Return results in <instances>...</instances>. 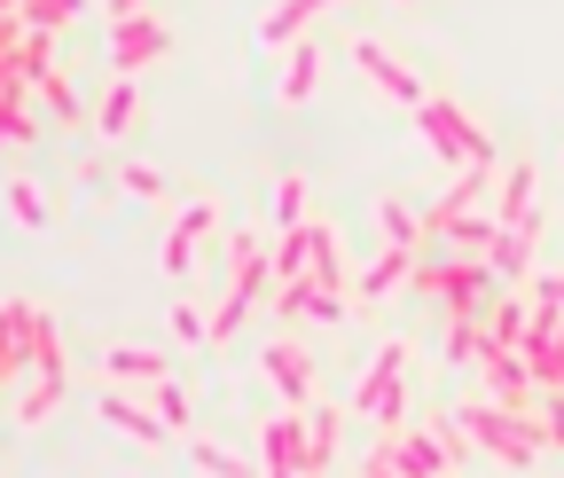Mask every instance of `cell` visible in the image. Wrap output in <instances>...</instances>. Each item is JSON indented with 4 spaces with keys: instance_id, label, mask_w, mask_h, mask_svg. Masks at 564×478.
I'll return each mask as SVG.
<instances>
[{
    "instance_id": "cell-1",
    "label": "cell",
    "mask_w": 564,
    "mask_h": 478,
    "mask_svg": "<svg viewBox=\"0 0 564 478\" xmlns=\"http://www.w3.org/2000/svg\"><path fill=\"white\" fill-rule=\"evenodd\" d=\"M228 267H236V275H228V298L204 314V337H220V346L243 329V314L274 291V267H267V243H259V236H228Z\"/></svg>"
},
{
    "instance_id": "cell-2",
    "label": "cell",
    "mask_w": 564,
    "mask_h": 478,
    "mask_svg": "<svg viewBox=\"0 0 564 478\" xmlns=\"http://www.w3.org/2000/svg\"><path fill=\"white\" fill-rule=\"evenodd\" d=\"M415 133H423L432 157H447L455 173H463V165H502V157H494V142H486V126H478L470 110H455L447 95H423V102H415Z\"/></svg>"
},
{
    "instance_id": "cell-3",
    "label": "cell",
    "mask_w": 564,
    "mask_h": 478,
    "mask_svg": "<svg viewBox=\"0 0 564 478\" xmlns=\"http://www.w3.org/2000/svg\"><path fill=\"white\" fill-rule=\"evenodd\" d=\"M408 283L423 291V298H440L455 322H478L486 314V298H494V275H486V259H415L408 267Z\"/></svg>"
},
{
    "instance_id": "cell-4",
    "label": "cell",
    "mask_w": 564,
    "mask_h": 478,
    "mask_svg": "<svg viewBox=\"0 0 564 478\" xmlns=\"http://www.w3.org/2000/svg\"><path fill=\"white\" fill-rule=\"evenodd\" d=\"M455 424H463V439H478L494 463H510V470H525V463L541 455L533 416H510V408H494V400H463V408H455Z\"/></svg>"
},
{
    "instance_id": "cell-5",
    "label": "cell",
    "mask_w": 564,
    "mask_h": 478,
    "mask_svg": "<svg viewBox=\"0 0 564 478\" xmlns=\"http://www.w3.org/2000/svg\"><path fill=\"white\" fill-rule=\"evenodd\" d=\"M400 369H408V346L392 337V346H377V361L361 369V384H352V416H377L384 432L408 424V392H400Z\"/></svg>"
},
{
    "instance_id": "cell-6",
    "label": "cell",
    "mask_w": 564,
    "mask_h": 478,
    "mask_svg": "<svg viewBox=\"0 0 564 478\" xmlns=\"http://www.w3.org/2000/svg\"><path fill=\"white\" fill-rule=\"evenodd\" d=\"M478 377H486V400L510 408V416H533V377L510 346H478Z\"/></svg>"
},
{
    "instance_id": "cell-7",
    "label": "cell",
    "mask_w": 564,
    "mask_h": 478,
    "mask_svg": "<svg viewBox=\"0 0 564 478\" xmlns=\"http://www.w3.org/2000/svg\"><path fill=\"white\" fill-rule=\"evenodd\" d=\"M165 47H173V32H165V17H150V9L126 17V24H110V63H118V79H133L141 63H158Z\"/></svg>"
},
{
    "instance_id": "cell-8",
    "label": "cell",
    "mask_w": 564,
    "mask_h": 478,
    "mask_svg": "<svg viewBox=\"0 0 564 478\" xmlns=\"http://www.w3.org/2000/svg\"><path fill=\"white\" fill-rule=\"evenodd\" d=\"M533 236H541V213H525V220H510V228H494V243H486V275H494V283H518L525 267H533Z\"/></svg>"
},
{
    "instance_id": "cell-9",
    "label": "cell",
    "mask_w": 564,
    "mask_h": 478,
    "mask_svg": "<svg viewBox=\"0 0 564 478\" xmlns=\"http://www.w3.org/2000/svg\"><path fill=\"white\" fill-rule=\"evenodd\" d=\"M259 369H267V384L291 400V408H306V400H314V354H306V346H291V337H282V346H267V354H259Z\"/></svg>"
},
{
    "instance_id": "cell-10",
    "label": "cell",
    "mask_w": 564,
    "mask_h": 478,
    "mask_svg": "<svg viewBox=\"0 0 564 478\" xmlns=\"http://www.w3.org/2000/svg\"><path fill=\"white\" fill-rule=\"evenodd\" d=\"M384 455H392V478H447V455H440V439H432V432H415V424L384 432Z\"/></svg>"
},
{
    "instance_id": "cell-11",
    "label": "cell",
    "mask_w": 564,
    "mask_h": 478,
    "mask_svg": "<svg viewBox=\"0 0 564 478\" xmlns=\"http://www.w3.org/2000/svg\"><path fill=\"white\" fill-rule=\"evenodd\" d=\"M352 72H369V79H377V87H384L392 102H408V110L423 102V87H415V72H408V63H400L392 47H377V40H352Z\"/></svg>"
},
{
    "instance_id": "cell-12",
    "label": "cell",
    "mask_w": 564,
    "mask_h": 478,
    "mask_svg": "<svg viewBox=\"0 0 564 478\" xmlns=\"http://www.w3.org/2000/svg\"><path fill=\"white\" fill-rule=\"evenodd\" d=\"M494 173H502V165H463V173L447 181V196H440V204H432V213H423L415 228H423V236H440L447 220H463V213H478V196H486V181H494Z\"/></svg>"
},
{
    "instance_id": "cell-13",
    "label": "cell",
    "mask_w": 564,
    "mask_h": 478,
    "mask_svg": "<svg viewBox=\"0 0 564 478\" xmlns=\"http://www.w3.org/2000/svg\"><path fill=\"white\" fill-rule=\"evenodd\" d=\"M274 314H282V322H337L345 298L322 291V283H306V275H291V283H274Z\"/></svg>"
},
{
    "instance_id": "cell-14",
    "label": "cell",
    "mask_w": 564,
    "mask_h": 478,
    "mask_svg": "<svg viewBox=\"0 0 564 478\" xmlns=\"http://www.w3.org/2000/svg\"><path fill=\"white\" fill-rule=\"evenodd\" d=\"M24 79L9 72V63H0V150H24V142H40V118L24 110Z\"/></svg>"
},
{
    "instance_id": "cell-15",
    "label": "cell",
    "mask_w": 564,
    "mask_h": 478,
    "mask_svg": "<svg viewBox=\"0 0 564 478\" xmlns=\"http://www.w3.org/2000/svg\"><path fill=\"white\" fill-rule=\"evenodd\" d=\"M102 424H118L126 439H141V447H165L173 432L150 416V400H133V392H102Z\"/></svg>"
},
{
    "instance_id": "cell-16",
    "label": "cell",
    "mask_w": 564,
    "mask_h": 478,
    "mask_svg": "<svg viewBox=\"0 0 564 478\" xmlns=\"http://www.w3.org/2000/svg\"><path fill=\"white\" fill-rule=\"evenodd\" d=\"M322 9H337V0H274V9L259 17V40H267V47H291V40H306V24H314Z\"/></svg>"
},
{
    "instance_id": "cell-17",
    "label": "cell",
    "mask_w": 564,
    "mask_h": 478,
    "mask_svg": "<svg viewBox=\"0 0 564 478\" xmlns=\"http://www.w3.org/2000/svg\"><path fill=\"white\" fill-rule=\"evenodd\" d=\"M204 236H212V204H188V213L173 220V236H165V275H188V259L204 251Z\"/></svg>"
},
{
    "instance_id": "cell-18",
    "label": "cell",
    "mask_w": 564,
    "mask_h": 478,
    "mask_svg": "<svg viewBox=\"0 0 564 478\" xmlns=\"http://www.w3.org/2000/svg\"><path fill=\"white\" fill-rule=\"evenodd\" d=\"M408 267H415V251H392V243H384V251L361 267V283H352V291H361V298H392V291L408 283Z\"/></svg>"
},
{
    "instance_id": "cell-19",
    "label": "cell",
    "mask_w": 564,
    "mask_h": 478,
    "mask_svg": "<svg viewBox=\"0 0 564 478\" xmlns=\"http://www.w3.org/2000/svg\"><path fill=\"white\" fill-rule=\"evenodd\" d=\"M102 369H110L118 384H158V377H165V354H158V346H110Z\"/></svg>"
},
{
    "instance_id": "cell-20",
    "label": "cell",
    "mask_w": 564,
    "mask_h": 478,
    "mask_svg": "<svg viewBox=\"0 0 564 478\" xmlns=\"http://www.w3.org/2000/svg\"><path fill=\"white\" fill-rule=\"evenodd\" d=\"M322 87V47L314 40H291V63H282V102H306Z\"/></svg>"
},
{
    "instance_id": "cell-21",
    "label": "cell",
    "mask_w": 564,
    "mask_h": 478,
    "mask_svg": "<svg viewBox=\"0 0 564 478\" xmlns=\"http://www.w3.org/2000/svg\"><path fill=\"white\" fill-rule=\"evenodd\" d=\"M337 424H345V408H306V478L329 470V455H337Z\"/></svg>"
},
{
    "instance_id": "cell-22",
    "label": "cell",
    "mask_w": 564,
    "mask_h": 478,
    "mask_svg": "<svg viewBox=\"0 0 564 478\" xmlns=\"http://www.w3.org/2000/svg\"><path fill=\"white\" fill-rule=\"evenodd\" d=\"M306 251H314V220H306V228H282V236H274V251H267V267H274V283H291V275H306Z\"/></svg>"
},
{
    "instance_id": "cell-23",
    "label": "cell",
    "mask_w": 564,
    "mask_h": 478,
    "mask_svg": "<svg viewBox=\"0 0 564 478\" xmlns=\"http://www.w3.org/2000/svg\"><path fill=\"white\" fill-rule=\"evenodd\" d=\"M478 329H486V346H510V354H518V337H525V306H518V298H486Z\"/></svg>"
},
{
    "instance_id": "cell-24",
    "label": "cell",
    "mask_w": 564,
    "mask_h": 478,
    "mask_svg": "<svg viewBox=\"0 0 564 478\" xmlns=\"http://www.w3.org/2000/svg\"><path fill=\"white\" fill-rule=\"evenodd\" d=\"M9 72H17L24 87H32V79H47V72H55V32H24V40H17V55H9Z\"/></svg>"
},
{
    "instance_id": "cell-25",
    "label": "cell",
    "mask_w": 564,
    "mask_h": 478,
    "mask_svg": "<svg viewBox=\"0 0 564 478\" xmlns=\"http://www.w3.org/2000/svg\"><path fill=\"white\" fill-rule=\"evenodd\" d=\"M87 0H17V24L24 32H63V24H79Z\"/></svg>"
},
{
    "instance_id": "cell-26",
    "label": "cell",
    "mask_w": 564,
    "mask_h": 478,
    "mask_svg": "<svg viewBox=\"0 0 564 478\" xmlns=\"http://www.w3.org/2000/svg\"><path fill=\"white\" fill-rule=\"evenodd\" d=\"M306 283H322V291H337L345 298V267H337V236L314 220V251H306Z\"/></svg>"
},
{
    "instance_id": "cell-27",
    "label": "cell",
    "mask_w": 564,
    "mask_h": 478,
    "mask_svg": "<svg viewBox=\"0 0 564 478\" xmlns=\"http://www.w3.org/2000/svg\"><path fill=\"white\" fill-rule=\"evenodd\" d=\"M150 416H158L165 432H188V416H196V408H188V392H181L173 377H158V384H150Z\"/></svg>"
},
{
    "instance_id": "cell-28",
    "label": "cell",
    "mask_w": 564,
    "mask_h": 478,
    "mask_svg": "<svg viewBox=\"0 0 564 478\" xmlns=\"http://www.w3.org/2000/svg\"><path fill=\"white\" fill-rule=\"evenodd\" d=\"M525 213H533V165H502V220H494V228H510Z\"/></svg>"
},
{
    "instance_id": "cell-29",
    "label": "cell",
    "mask_w": 564,
    "mask_h": 478,
    "mask_svg": "<svg viewBox=\"0 0 564 478\" xmlns=\"http://www.w3.org/2000/svg\"><path fill=\"white\" fill-rule=\"evenodd\" d=\"M32 87H40V102H47V118H55V126H79V118H87V102H79V95H70V79H63V72H47V79H32Z\"/></svg>"
},
{
    "instance_id": "cell-30",
    "label": "cell",
    "mask_w": 564,
    "mask_h": 478,
    "mask_svg": "<svg viewBox=\"0 0 564 478\" xmlns=\"http://www.w3.org/2000/svg\"><path fill=\"white\" fill-rule=\"evenodd\" d=\"M188 455H196V470H204V478H259V470H251L243 455H228L220 439H196Z\"/></svg>"
},
{
    "instance_id": "cell-31",
    "label": "cell",
    "mask_w": 564,
    "mask_h": 478,
    "mask_svg": "<svg viewBox=\"0 0 564 478\" xmlns=\"http://www.w3.org/2000/svg\"><path fill=\"white\" fill-rule=\"evenodd\" d=\"M274 228H306V173L274 181Z\"/></svg>"
},
{
    "instance_id": "cell-32",
    "label": "cell",
    "mask_w": 564,
    "mask_h": 478,
    "mask_svg": "<svg viewBox=\"0 0 564 478\" xmlns=\"http://www.w3.org/2000/svg\"><path fill=\"white\" fill-rule=\"evenodd\" d=\"M133 110H141V95H133V79H118V87L102 95V142H118V133L133 126Z\"/></svg>"
},
{
    "instance_id": "cell-33",
    "label": "cell",
    "mask_w": 564,
    "mask_h": 478,
    "mask_svg": "<svg viewBox=\"0 0 564 478\" xmlns=\"http://www.w3.org/2000/svg\"><path fill=\"white\" fill-rule=\"evenodd\" d=\"M440 236H447V243H455L463 259H486V243H494V220H478V213H463V220H447Z\"/></svg>"
},
{
    "instance_id": "cell-34",
    "label": "cell",
    "mask_w": 564,
    "mask_h": 478,
    "mask_svg": "<svg viewBox=\"0 0 564 478\" xmlns=\"http://www.w3.org/2000/svg\"><path fill=\"white\" fill-rule=\"evenodd\" d=\"M377 220H384V243H392V251H415V236H423V228H415V213H408L400 196H384V204H377Z\"/></svg>"
},
{
    "instance_id": "cell-35",
    "label": "cell",
    "mask_w": 564,
    "mask_h": 478,
    "mask_svg": "<svg viewBox=\"0 0 564 478\" xmlns=\"http://www.w3.org/2000/svg\"><path fill=\"white\" fill-rule=\"evenodd\" d=\"M17 306H24V298H9V306H0V384H9V377H24V346H17Z\"/></svg>"
},
{
    "instance_id": "cell-36",
    "label": "cell",
    "mask_w": 564,
    "mask_h": 478,
    "mask_svg": "<svg viewBox=\"0 0 564 478\" xmlns=\"http://www.w3.org/2000/svg\"><path fill=\"white\" fill-rule=\"evenodd\" d=\"M55 400H63V377H32V384H24V400H17V416H24V424H40V416H55Z\"/></svg>"
},
{
    "instance_id": "cell-37",
    "label": "cell",
    "mask_w": 564,
    "mask_h": 478,
    "mask_svg": "<svg viewBox=\"0 0 564 478\" xmlns=\"http://www.w3.org/2000/svg\"><path fill=\"white\" fill-rule=\"evenodd\" d=\"M9 213H17V228H47V196L32 181H9Z\"/></svg>"
},
{
    "instance_id": "cell-38",
    "label": "cell",
    "mask_w": 564,
    "mask_h": 478,
    "mask_svg": "<svg viewBox=\"0 0 564 478\" xmlns=\"http://www.w3.org/2000/svg\"><path fill=\"white\" fill-rule=\"evenodd\" d=\"M478 346H486V329H478V322H447V361H455V369H470Z\"/></svg>"
},
{
    "instance_id": "cell-39",
    "label": "cell",
    "mask_w": 564,
    "mask_h": 478,
    "mask_svg": "<svg viewBox=\"0 0 564 478\" xmlns=\"http://www.w3.org/2000/svg\"><path fill=\"white\" fill-rule=\"evenodd\" d=\"M118 188H126V196H150V204H158V196H165V173H158V165H118Z\"/></svg>"
},
{
    "instance_id": "cell-40",
    "label": "cell",
    "mask_w": 564,
    "mask_h": 478,
    "mask_svg": "<svg viewBox=\"0 0 564 478\" xmlns=\"http://www.w3.org/2000/svg\"><path fill=\"white\" fill-rule=\"evenodd\" d=\"M533 432H541V447H564V392L541 400V424H533Z\"/></svg>"
},
{
    "instance_id": "cell-41",
    "label": "cell",
    "mask_w": 564,
    "mask_h": 478,
    "mask_svg": "<svg viewBox=\"0 0 564 478\" xmlns=\"http://www.w3.org/2000/svg\"><path fill=\"white\" fill-rule=\"evenodd\" d=\"M423 432H432V439H440V455H447V470H455V463L470 455V439H463V424H455V416H447V424H423Z\"/></svg>"
},
{
    "instance_id": "cell-42",
    "label": "cell",
    "mask_w": 564,
    "mask_h": 478,
    "mask_svg": "<svg viewBox=\"0 0 564 478\" xmlns=\"http://www.w3.org/2000/svg\"><path fill=\"white\" fill-rule=\"evenodd\" d=\"M173 329L188 337V346H204V314H196V306H173Z\"/></svg>"
},
{
    "instance_id": "cell-43",
    "label": "cell",
    "mask_w": 564,
    "mask_h": 478,
    "mask_svg": "<svg viewBox=\"0 0 564 478\" xmlns=\"http://www.w3.org/2000/svg\"><path fill=\"white\" fill-rule=\"evenodd\" d=\"M141 9H150V0H102V17H110V24H126V17H141Z\"/></svg>"
},
{
    "instance_id": "cell-44",
    "label": "cell",
    "mask_w": 564,
    "mask_h": 478,
    "mask_svg": "<svg viewBox=\"0 0 564 478\" xmlns=\"http://www.w3.org/2000/svg\"><path fill=\"white\" fill-rule=\"evenodd\" d=\"M361 478H392V455H384V447H377V455H369V463H361Z\"/></svg>"
},
{
    "instance_id": "cell-45",
    "label": "cell",
    "mask_w": 564,
    "mask_h": 478,
    "mask_svg": "<svg viewBox=\"0 0 564 478\" xmlns=\"http://www.w3.org/2000/svg\"><path fill=\"white\" fill-rule=\"evenodd\" d=\"M0 17H17V0H0Z\"/></svg>"
}]
</instances>
